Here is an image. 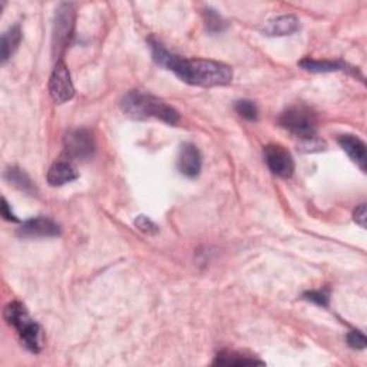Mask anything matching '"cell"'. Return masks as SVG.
<instances>
[{
	"label": "cell",
	"instance_id": "obj_1",
	"mask_svg": "<svg viewBox=\"0 0 367 367\" xmlns=\"http://www.w3.org/2000/svg\"><path fill=\"white\" fill-rule=\"evenodd\" d=\"M154 61L171 72L181 80L195 86H222L233 79V71L228 65L211 59H186L167 51L157 40H150Z\"/></svg>",
	"mask_w": 367,
	"mask_h": 367
},
{
	"label": "cell",
	"instance_id": "obj_2",
	"mask_svg": "<svg viewBox=\"0 0 367 367\" xmlns=\"http://www.w3.org/2000/svg\"><path fill=\"white\" fill-rule=\"evenodd\" d=\"M121 107L126 115L135 119L155 118L169 125H176L179 122V114L175 108L168 105L165 101L140 90H132L126 94Z\"/></svg>",
	"mask_w": 367,
	"mask_h": 367
},
{
	"label": "cell",
	"instance_id": "obj_3",
	"mask_svg": "<svg viewBox=\"0 0 367 367\" xmlns=\"http://www.w3.org/2000/svg\"><path fill=\"white\" fill-rule=\"evenodd\" d=\"M5 320L9 326H13L25 344L32 353L42 350V330L40 326L30 317L26 307L19 301H12L5 307Z\"/></svg>",
	"mask_w": 367,
	"mask_h": 367
},
{
	"label": "cell",
	"instance_id": "obj_4",
	"mask_svg": "<svg viewBox=\"0 0 367 367\" xmlns=\"http://www.w3.org/2000/svg\"><path fill=\"white\" fill-rule=\"evenodd\" d=\"M279 122L284 129L290 131L293 135L300 138L301 141L310 140V138L315 136V114L304 105L290 107L282 114Z\"/></svg>",
	"mask_w": 367,
	"mask_h": 367
},
{
	"label": "cell",
	"instance_id": "obj_5",
	"mask_svg": "<svg viewBox=\"0 0 367 367\" xmlns=\"http://www.w3.org/2000/svg\"><path fill=\"white\" fill-rule=\"evenodd\" d=\"M76 12L73 5L64 4L58 8L54 23V49L58 55L64 54L66 46L71 42L75 29Z\"/></svg>",
	"mask_w": 367,
	"mask_h": 367
},
{
	"label": "cell",
	"instance_id": "obj_6",
	"mask_svg": "<svg viewBox=\"0 0 367 367\" xmlns=\"http://www.w3.org/2000/svg\"><path fill=\"white\" fill-rule=\"evenodd\" d=\"M65 154L69 160L83 161L90 158L95 152V140L89 129L79 128L66 133L65 136Z\"/></svg>",
	"mask_w": 367,
	"mask_h": 367
},
{
	"label": "cell",
	"instance_id": "obj_7",
	"mask_svg": "<svg viewBox=\"0 0 367 367\" xmlns=\"http://www.w3.org/2000/svg\"><path fill=\"white\" fill-rule=\"evenodd\" d=\"M51 97L56 104H65L75 97V86L71 72L64 61H58L49 79Z\"/></svg>",
	"mask_w": 367,
	"mask_h": 367
},
{
	"label": "cell",
	"instance_id": "obj_8",
	"mask_svg": "<svg viewBox=\"0 0 367 367\" xmlns=\"http://www.w3.org/2000/svg\"><path fill=\"white\" fill-rule=\"evenodd\" d=\"M264 160L268 169L280 178H290L294 172V160L282 145L271 144L264 148Z\"/></svg>",
	"mask_w": 367,
	"mask_h": 367
},
{
	"label": "cell",
	"instance_id": "obj_9",
	"mask_svg": "<svg viewBox=\"0 0 367 367\" xmlns=\"http://www.w3.org/2000/svg\"><path fill=\"white\" fill-rule=\"evenodd\" d=\"M18 234L25 239L56 237L61 234V227L49 217H35L20 225Z\"/></svg>",
	"mask_w": 367,
	"mask_h": 367
},
{
	"label": "cell",
	"instance_id": "obj_10",
	"mask_svg": "<svg viewBox=\"0 0 367 367\" xmlns=\"http://www.w3.org/2000/svg\"><path fill=\"white\" fill-rule=\"evenodd\" d=\"M178 171L188 178H195L200 175L203 168V157L200 150L194 144L181 145L178 160H176Z\"/></svg>",
	"mask_w": 367,
	"mask_h": 367
},
{
	"label": "cell",
	"instance_id": "obj_11",
	"mask_svg": "<svg viewBox=\"0 0 367 367\" xmlns=\"http://www.w3.org/2000/svg\"><path fill=\"white\" fill-rule=\"evenodd\" d=\"M79 172L76 167L69 160H61L52 164L48 174H46V179L52 187H61L68 182H72L78 179Z\"/></svg>",
	"mask_w": 367,
	"mask_h": 367
},
{
	"label": "cell",
	"instance_id": "obj_12",
	"mask_svg": "<svg viewBox=\"0 0 367 367\" xmlns=\"http://www.w3.org/2000/svg\"><path fill=\"white\" fill-rule=\"evenodd\" d=\"M300 29V20L294 15L277 16L265 23L263 32L267 36H290Z\"/></svg>",
	"mask_w": 367,
	"mask_h": 367
},
{
	"label": "cell",
	"instance_id": "obj_13",
	"mask_svg": "<svg viewBox=\"0 0 367 367\" xmlns=\"http://www.w3.org/2000/svg\"><path fill=\"white\" fill-rule=\"evenodd\" d=\"M339 144L343 151L350 157V160L359 165V168L364 172L367 157H366V144L357 136L343 135L339 138Z\"/></svg>",
	"mask_w": 367,
	"mask_h": 367
},
{
	"label": "cell",
	"instance_id": "obj_14",
	"mask_svg": "<svg viewBox=\"0 0 367 367\" xmlns=\"http://www.w3.org/2000/svg\"><path fill=\"white\" fill-rule=\"evenodd\" d=\"M20 40H22V30L19 25L9 28L2 35V42H0V59H2V64H6L12 58V55L18 51Z\"/></svg>",
	"mask_w": 367,
	"mask_h": 367
},
{
	"label": "cell",
	"instance_id": "obj_15",
	"mask_svg": "<svg viewBox=\"0 0 367 367\" xmlns=\"http://www.w3.org/2000/svg\"><path fill=\"white\" fill-rule=\"evenodd\" d=\"M304 71L313 73H327V72H337V71H350L353 73L354 69L350 68L347 64L342 61H315L311 58H304L299 64Z\"/></svg>",
	"mask_w": 367,
	"mask_h": 367
},
{
	"label": "cell",
	"instance_id": "obj_16",
	"mask_svg": "<svg viewBox=\"0 0 367 367\" xmlns=\"http://www.w3.org/2000/svg\"><path fill=\"white\" fill-rule=\"evenodd\" d=\"M5 178L9 184H12L13 187H16L18 190L28 193V194H33L36 191L32 179L28 176V174L22 169H19L18 167H12L5 172Z\"/></svg>",
	"mask_w": 367,
	"mask_h": 367
},
{
	"label": "cell",
	"instance_id": "obj_17",
	"mask_svg": "<svg viewBox=\"0 0 367 367\" xmlns=\"http://www.w3.org/2000/svg\"><path fill=\"white\" fill-rule=\"evenodd\" d=\"M214 364H218V366H231V364L240 366L241 364L243 366V364H263V361L257 360L254 357L237 353V351H221L219 354H217Z\"/></svg>",
	"mask_w": 367,
	"mask_h": 367
},
{
	"label": "cell",
	"instance_id": "obj_18",
	"mask_svg": "<svg viewBox=\"0 0 367 367\" xmlns=\"http://www.w3.org/2000/svg\"><path fill=\"white\" fill-rule=\"evenodd\" d=\"M204 22H205V29L210 33H221L222 30H225L227 28V22L224 20V18L214 9L207 8L204 12Z\"/></svg>",
	"mask_w": 367,
	"mask_h": 367
},
{
	"label": "cell",
	"instance_id": "obj_19",
	"mask_svg": "<svg viewBox=\"0 0 367 367\" xmlns=\"http://www.w3.org/2000/svg\"><path fill=\"white\" fill-rule=\"evenodd\" d=\"M236 112L247 121H257L258 118V109L255 104L247 100H241L236 104Z\"/></svg>",
	"mask_w": 367,
	"mask_h": 367
},
{
	"label": "cell",
	"instance_id": "obj_20",
	"mask_svg": "<svg viewBox=\"0 0 367 367\" xmlns=\"http://www.w3.org/2000/svg\"><path fill=\"white\" fill-rule=\"evenodd\" d=\"M135 227L140 229L141 233L148 234V236H152V234L158 233L157 224L151 218H148L145 215H140V217L135 218Z\"/></svg>",
	"mask_w": 367,
	"mask_h": 367
},
{
	"label": "cell",
	"instance_id": "obj_21",
	"mask_svg": "<svg viewBox=\"0 0 367 367\" xmlns=\"http://www.w3.org/2000/svg\"><path fill=\"white\" fill-rule=\"evenodd\" d=\"M304 299L307 301H311V303H315L318 306H329V301H330V294H329V290H311V291H307L304 294Z\"/></svg>",
	"mask_w": 367,
	"mask_h": 367
},
{
	"label": "cell",
	"instance_id": "obj_22",
	"mask_svg": "<svg viewBox=\"0 0 367 367\" xmlns=\"http://www.w3.org/2000/svg\"><path fill=\"white\" fill-rule=\"evenodd\" d=\"M347 343L351 349H356V350H363L366 347V337L361 332H350L347 335Z\"/></svg>",
	"mask_w": 367,
	"mask_h": 367
},
{
	"label": "cell",
	"instance_id": "obj_23",
	"mask_svg": "<svg viewBox=\"0 0 367 367\" xmlns=\"http://www.w3.org/2000/svg\"><path fill=\"white\" fill-rule=\"evenodd\" d=\"M366 217H367L366 204H361V205H359V207L354 210L353 219H354V222L359 224L361 228H366Z\"/></svg>",
	"mask_w": 367,
	"mask_h": 367
},
{
	"label": "cell",
	"instance_id": "obj_24",
	"mask_svg": "<svg viewBox=\"0 0 367 367\" xmlns=\"http://www.w3.org/2000/svg\"><path fill=\"white\" fill-rule=\"evenodd\" d=\"M2 215H4V218H5L6 221H15V222L19 221L18 217L12 212V208H11V205L8 204V201H6L5 198L2 200Z\"/></svg>",
	"mask_w": 367,
	"mask_h": 367
}]
</instances>
